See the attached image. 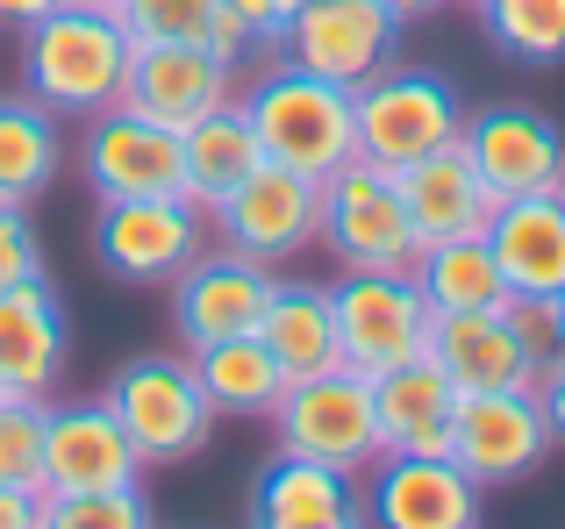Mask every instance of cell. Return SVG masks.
<instances>
[{"mask_svg":"<svg viewBox=\"0 0 565 529\" xmlns=\"http://www.w3.org/2000/svg\"><path fill=\"white\" fill-rule=\"evenodd\" d=\"M22 279H43V237L22 201H0V293Z\"/></svg>","mask_w":565,"mask_h":529,"instance_id":"obj_33","label":"cell"},{"mask_svg":"<svg viewBox=\"0 0 565 529\" xmlns=\"http://www.w3.org/2000/svg\"><path fill=\"white\" fill-rule=\"evenodd\" d=\"M401 180V208H408L415 237L423 244H451V237H487L501 201L487 194V180L472 172L466 143H444V151L415 158V165L394 172Z\"/></svg>","mask_w":565,"mask_h":529,"instance_id":"obj_21","label":"cell"},{"mask_svg":"<svg viewBox=\"0 0 565 529\" xmlns=\"http://www.w3.org/2000/svg\"><path fill=\"white\" fill-rule=\"evenodd\" d=\"M222 8H230L236 22L250 29V36H258L265 51H273V43H279V29L294 22V8H301V0H222Z\"/></svg>","mask_w":565,"mask_h":529,"instance_id":"obj_35","label":"cell"},{"mask_svg":"<svg viewBox=\"0 0 565 529\" xmlns=\"http://www.w3.org/2000/svg\"><path fill=\"white\" fill-rule=\"evenodd\" d=\"M236 108H244L250 137L273 165L330 180L344 158H359V122H351V86L316 79L294 57H265L250 79H236Z\"/></svg>","mask_w":565,"mask_h":529,"instance_id":"obj_1","label":"cell"},{"mask_svg":"<svg viewBox=\"0 0 565 529\" xmlns=\"http://www.w3.org/2000/svg\"><path fill=\"white\" fill-rule=\"evenodd\" d=\"M415 287L437 315H480V307H509L501 264L487 251V237H451V244H423L415 258Z\"/></svg>","mask_w":565,"mask_h":529,"instance_id":"obj_28","label":"cell"},{"mask_svg":"<svg viewBox=\"0 0 565 529\" xmlns=\"http://www.w3.org/2000/svg\"><path fill=\"white\" fill-rule=\"evenodd\" d=\"M193 358V379H201L207 408L215 415H244V422H273V408L287 401L294 379L279 373V358L258 344V330L250 336H215V344L186 350Z\"/></svg>","mask_w":565,"mask_h":529,"instance_id":"obj_26","label":"cell"},{"mask_svg":"<svg viewBox=\"0 0 565 529\" xmlns=\"http://www.w3.org/2000/svg\"><path fill=\"white\" fill-rule=\"evenodd\" d=\"M472 172L487 180L494 201H530V194H565V129L537 108H480L458 129Z\"/></svg>","mask_w":565,"mask_h":529,"instance_id":"obj_12","label":"cell"},{"mask_svg":"<svg viewBox=\"0 0 565 529\" xmlns=\"http://www.w3.org/2000/svg\"><path fill=\"white\" fill-rule=\"evenodd\" d=\"M373 415H380V458H451V422L458 387L444 379L437 358H408L373 379Z\"/></svg>","mask_w":565,"mask_h":529,"instance_id":"obj_19","label":"cell"},{"mask_svg":"<svg viewBox=\"0 0 565 529\" xmlns=\"http://www.w3.org/2000/svg\"><path fill=\"white\" fill-rule=\"evenodd\" d=\"M51 8H65V0H0V29H29V22H43Z\"/></svg>","mask_w":565,"mask_h":529,"instance_id":"obj_38","label":"cell"},{"mask_svg":"<svg viewBox=\"0 0 565 529\" xmlns=\"http://www.w3.org/2000/svg\"><path fill=\"white\" fill-rule=\"evenodd\" d=\"M258 344L279 358L287 379H316V373H330V365H344V358H337L330 287L273 272V293H265V315H258Z\"/></svg>","mask_w":565,"mask_h":529,"instance_id":"obj_25","label":"cell"},{"mask_svg":"<svg viewBox=\"0 0 565 529\" xmlns=\"http://www.w3.org/2000/svg\"><path fill=\"white\" fill-rule=\"evenodd\" d=\"M43 422L51 401L0 393V487H43Z\"/></svg>","mask_w":565,"mask_h":529,"instance_id":"obj_30","label":"cell"},{"mask_svg":"<svg viewBox=\"0 0 565 529\" xmlns=\"http://www.w3.org/2000/svg\"><path fill=\"white\" fill-rule=\"evenodd\" d=\"M258 165H265V151H258V137H250L236 100H222L215 115H201V122L180 129V194L201 215H215Z\"/></svg>","mask_w":565,"mask_h":529,"instance_id":"obj_24","label":"cell"},{"mask_svg":"<svg viewBox=\"0 0 565 529\" xmlns=\"http://www.w3.org/2000/svg\"><path fill=\"white\" fill-rule=\"evenodd\" d=\"M129 29L122 14L108 8H86V0H65L51 8L43 22L22 29V94L51 115H100L122 100L129 79Z\"/></svg>","mask_w":565,"mask_h":529,"instance_id":"obj_2","label":"cell"},{"mask_svg":"<svg viewBox=\"0 0 565 529\" xmlns=\"http://www.w3.org/2000/svg\"><path fill=\"white\" fill-rule=\"evenodd\" d=\"M316 244L337 258V272H415V258H423V237L401 208V180L373 158H344L322 180Z\"/></svg>","mask_w":565,"mask_h":529,"instance_id":"obj_5","label":"cell"},{"mask_svg":"<svg viewBox=\"0 0 565 529\" xmlns=\"http://www.w3.org/2000/svg\"><path fill=\"white\" fill-rule=\"evenodd\" d=\"M273 51L294 57L301 72H316V79H337L359 94L373 72L401 57V22L380 0H301Z\"/></svg>","mask_w":565,"mask_h":529,"instance_id":"obj_9","label":"cell"},{"mask_svg":"<svg viewBox=\"0 0 565 529\" xmlns=\"http://www.w3.org/2000/svg\"><path fill=\"white\" fill-rule=\"evenodd\" d=\"M330 315H337V358L359 379H380L408 358H429L437 307L423 301L415 272H337Z\"/></svg>","mask_w":565,"mask_h":529,"instance_id":"obj_6","label":"cell"},{"mask_svg":"<svg viewBox=\"0 0 565 529\" xmlns=\"http://www.w3.org/2000/svg\"><path fill=\"white\" fill-rule=\"evenodd\" d=\"M57 165H65L57 115L36 108L29 94H8V100H0V201L36 208V201L57 186Z\"/></svg>","mask_w":565,"mask_h":529,"instance_id":"obj_27","label":"cell"},{"mask_svg":"<svg viewBox=\"0 0 565 529\" xmlns=\"http://www.w3.org/2000/svg\"><path fill=\"white\" fill-rule=\"evenodd\" d=\"M201 251H207V215L186 194L100 201L94 215V258L129 287H172Z\"/></svg>","mask_w":565,"mask_h":529,"instance_id":"obj_8","label":"cell"},{"mask_svg":"<svg viewBox=\"0 0 565 529\" xmlns=\"http://www.w3.org/2000/svg\"><path fill=\"white\" fill-rule=\"evenodd\" d=\"M509 315H515V330H523V344H530V358H537V373L565 358V330H558V307H552V301H509Z\"/></svg>","mask_w":565,"mask_h":529,"instance_id":"obj_34","label":"cell"},{"mask_svg":"<svg viewBox=\"0 0 565 529\" xmlns=\"http://www.w3.org/2000/svg\"><path fill=\"white\" fill-rule=\"evenodd\" d=\"M51 494L43 487H0V529H43Z\"/></svg>","mask_w":565,"mask_h":529,"instance_id":"obj_36","label":"cell"},{"mask_svg":"<svg viewBox=\"0 0 565 529\" xmlns=\"http://www.w3.org/2000/svg\"><path fill=\"white\" fill-rule=\"evenodd\" d=\"M380 8H386V14H394V22H401V29H408V22H423V14H437V8H444V0H380Z\"/></svg>","mask_w":565,"mask_h":529,"instance_id":"obj_39","label":"cell"},{"mask_svg":"<svg viewBox=\"0 0 565 529\" xmlns=\"http://www.w3.org/2000/svg\"><path fill=\"white\" fill-rule=\"evenodd\" d=\"M365 529H480L487 487L466 479L451 458H386L359 473Z\"/></svg>","mask_w":565,"mask_h":529,"instance_id":"obj_13","label":"cell"},{"mask_svg":"<svg viewBox=\"0 0 565 529\" xmlns=\"http://www.w3.org/2000/svg\"><path fill=\"white\" fill-rule=\"evenodd\" d=\"M537 401H544V422H552V436L565 444V358L537 373Z\"/></svg>","mask_w":565,"mask_h":529,"instance_id":"obj_37","label":"cell"},{"mask_svg":"<svg viewBox=\"0 0 565 529\" xmlns=\"http://www.w3.org/2000/svg\"><path fill=\"white\" fill-rule=\"evenodd\" d=\"M265 293H273V264L230 251V244H207L172 279V336H180V350H201L215 336H250L265 315Z\"/></svg>","mask_w":565,"mask_h":529,"instance_id":"obj_14","label":"cell"},{"mask_svg":"<svg viewBox=\"0 0 565 529\" xmlns=\"http://www.w3.org/2000/svg\"><path fill=\"white\" fill-rule=\"evenodd\" d=\"M86 8H108V14H115V8H122V0H86Z\"/></svg>","mask_w":565,"mask_h":529,"instance_id":"obj_40","label":"cell"},{"mask_svg":"<svg viewBox=\"0 0 565 529\" xmlns=\"http://www.w3.org/2000/svg\"><path fill=\"white\" fill-rule=\"evenodd\" d=\"M466 100H458V86L444 79V72L429 65H386L373 79L351 94V122H359V158H373V165L401 172L415 165V158L444 151V143H458V129H466Z\"/></svg>","mask_w":565,"mask_h":529,"instance_id":"obj_4","label":"cell"},{"mask_svg":"<svg viewBox=\"0 0 565 529\" xmlns=\"http://www.w3.org/2000/svg\"><path fill=\"white\" fill-rule=\"evenodd\" d=\"M79 172L94 201H143V194H180V137L143 122L137 108H100L86 115L79 137Z\"/></svg>","mask_w":565,"mask_h":529,"instance_id":"obj_15","label":"cell"},{"mask_svg":"<svg viewBox=\"0 0 565 529\" xmlns=\"http://www.w3.org/2000/svg\"><path fill=\"white\" fill-rule=\"evenodd\" d=\"M207 229H215L230 251H244V258H258V264L279 272L287 258H301L308 244L322 237V180L287 172V165L265 158V165L207 215Z\"/></svg>","mask_w":565,"mask_h":529,"instance_id":"obj_10","label":"cell"},{"mask_svg":"<svg viewBox=\"0 0 565 529\" xmlns=\"http://www.w3.org/2000/svg\"><path fill=\"white\" fill-rule=\"evenodd\" d=\"M222 100H236V65H222L207 43H137L122 79V108H137L143 122L172 129L215 115Z\"/></svg>","mask_w":565,"mask_h":529,"instance_id":"obj_17","label":"cell"},{"mask_svg":"<svg viewBox=\"0 0 565 529\" xmlns=\"http://www.w3.org/2000/svg\"><path fill=\"white\" fill-rule=\"evenodd\" d=\"M429 358L444 365L458 393H509L537 387V358H530L523 330L509 307H480V315H437L429 330Z\"/></svg>","mask_w":565,"mask_h":529,"instance_id":"obj_18","label":"cell"},{"mask_svg":"<svg viewBox=\"0 0 565 529\" xmlns=\"http://www.w3.org/2000/svg\"><path fill=\"white\" fill-rule=\"evenodd\" d=\"M501 57L515 65H565V0H472Z\"/></svg>","mask_w":565,"mask_h":529,"instance_id":"obj_29","label":"cell"},{"mask_svg":"<svg viewBox=\"0 0 565 529\" xmlns=\"http://www.w3.org/2000/svg\"><path fill=\"white\" fill-rule=\"evenodd\" d=\"M143 487V458L108 401H65L43 422V494H115Z\"/></svg>","mask_w":565,"mask_h":529,"instance_id":"obj_16","label":"cell"},{"mask_svg":"<svg viewBox=\"0 0 565 529\" xmlns=\"http://www.w3.org/2000/svg\"><path fill=\"white\" fill-rule=\"evenodd\" d=\"M250 529H365L359 479L279 451L250 487Z\"/></svg>","mask_w":565,"mask_h":529,"instance_id":"obj_22","label":"cell"},{"mask_svg":"<svg viewBox=\"0 0 565 529\" xmlns=\"http://www.w3.org/2000/svg\"><path fill=\"white\" fill-rule=\"evenodd\" d=\"M43 529H158L143 487H115V494H51Z\"/></svg>","mask_w":565,"mask_h":529,"instance_id":"obj_31","label":"cell"},{"mask_svg":"<svg viewBox=\"0 0 565 529\" xmlns=\"http://www.w3.org/2000/svg\"><path fill=\"white\" fill-rule=\"evenodd\" d=\"M552 307H558V330H565V293H558V301H552Z\"/></svg>","mask_w":565,"mask_h":529,"instance_id":"obj_41","label":"cell"},{"mask_svg":"<svg viewBox=\"0 0 565 529\" xmlns=\"http://www.w3.org/2000/svg\"><path fill=\"white\" fill-rule=\"evenodd\" d=\"M558 451L552 422H544L537 387H509V393H458V422H451V465L480 487H515L530 479L544 458Z\"/></svg>","mask_w":565,"mask_h":529,"instance_id":"obj_11","label":"cell"},{"mask_svg":"<svg viewBox=\"0 0 565 529\" xmlns=\"http://www.w3.org/2000/svg\"><path fill=\"white\" fill-rule=\"evenodd\" d=\"M222 0H122V29L129 43H207V22H215Z\"/></svg>","mask_w":565,"mask_h":529,"instance_id":"obj_32","label":"cell"},{"mask_svg":"<svg viewBox=\"0 0 565 529\" xmlns=\"http://www.w3.org/2000/svg\"><path fill=\"white\" fill-rule=\"evenodd\" d=\"M487 251L501 264L509 301H558L565 293V194L501 201L487 223Z\"/></svg>","mask_w":565,"mask_h":529,"instance_id":"obj_20","label":"cell"},{"mask_svg":"<svg viewBox=\"0 0 565 529\" xmlns=\"http://www.w3.org/2000/svg\"><path fill=\"white\" fill-rule=\"evenodd\" d=\"M100 401H108L115 422L129 430L143 473H151V465L201 458L207 436H215V408H207V393H201V379H193L186 350H143V358H129L122 373L108 379Z\"/></svg>","mask_w":565,"mask_h":529,"instance_id":"obj_3","label":"cell"},{"mask_svg":"<svg viewBox=\"0 0 565 529\" xmlns=\"http://www.w3.org/2000/svg\"><path fill=\"white\" fill-rule=\"evenodd\" d=\"M279 451L294 458L337 465V473H373L380 465V415H373V379H359L351 365H330L316 379H294L287 401L273 408Z\"/></svg>","mask_w":565,"mask_h":529,"instance_id":"obj_7","label":"cell"},{"mask_svg":"<svg viewBox=\"0 0 565 529\" xmlns=\"http://www.w3.org/2000/svg\"><path fill=\"white\" fill-rule=\"evenodd\" d=\"M65 301L51 279H22L0 293V393H36L51 401L65 373Z\"/></svg>","mask_w":565,"mask_h":529,"instance_id":"obj_23","label":"cell"}]
</instances>
